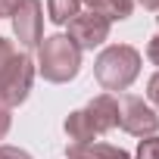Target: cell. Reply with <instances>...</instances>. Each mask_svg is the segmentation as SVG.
Here are the masks:
<instances>
[{"mask_svg": "<svg viewBox=\"0 0 159 159\" xmlns=\"http://www.w3.org/2000/svg\"><path fill=\"white\" fill-rule=\"evenodd\" d=\"M81 69V50H78L69 34H50L38 44V72L44 75V81L66 84L78 75Z\"/></svg>", "mask_w": 159, "mask_h": 159, "instance_id": "1", "label": "cell"}, {"mask_svg": "<svg viewBox=\"0 0 159 159\" xmlns=\"http://www.w3.org/2000/svg\"><path fill=\"white\" fill-rule=\"evenodd\" d=\"M140 72V53L128 44H112L106 47L97 62H94V75L106 94H116V91H128L131 81Z\"/></svg>", "mask_w": 159, "mask_h": 159, "instance_id": "2", "label": "cell"}, {"mask_svg": "<svg viewBox=\"0 0 159 159\" xmlns=\"http://www.w3.org/2000/svg\"><path fill=\"white\" fill-rule=\"evenodd\" d=\"M119 128L134 134V137H150V134L159 131V116L143 97L125 94L119 100Z\"/></svg>", "mask_w": 159, "mask_h": 159, "instance_id": "3", "label": "cell"}, {"mask_svg": "<svg viewBox=\"0 0 159 159\" xmlns=\"http://www.w3.org/2000/svg\"><path fill=\"white\" fill-rule=\"evenodd\" d=\"M31 81H34V62H31L28 53H19L13 59V66L7 69L3 81H0V103L7 109L25 103L28 94H31Z\"/></svg>", "mask_w": 159, "mask_h": 159, "instance_id": "4", "label": "cell"}, {"mask_svg": "<svg viewBox=\"0 0 159 159\" xmlns=\"http://www.w3.org/2000/svg\"><path fill=\"white\" fill-rule=\"evenodd\" d=\"M69 41L78 47V50H94V47H100L106 38H109V28H112V22L106 19V16H100V13H78V16H72L69 22Z\"/></svg>", "mask_w": 159, "mask_h": 159, "instance_id": "5", "label": "cell"}, {"mask_svg": "<svg viewBox=\"0 0 159 159\" xmlns=\"http://www.w3.org/2000/svg\"><path fill=\"white\" fill-rule=\"evenodd\" d=\"M13 31L19 38V47L22 50H34L41 41H44V7L41 0H22L19 10L13 13Z\"/></svg>", "mask_w": 159, "mask_h": 159, "instance_id": "6", "label": "cell"}, {"mask_svg": "<svg viewBox=\"0 0 159 159\" xmlns=\"http://www.w3.org/2000/svg\"><path fill=\"white\" fill-rule=\"evenodd\" d=\"M84 112H88V119H91V125H94L97 134H106V131L119 128V100L112 94H97L84 106Z\"/></svg>", "mask_w": 159, "mask_h": 159, "instance_id": "7", "label": "cell"}, {"mask_svg": "<svg viewBox=\"0 0 159 159\" xmlns=\"http://www.w3.org/2000/svg\"><path fill=\"white\" fill-rule=\"evenodd\" d=\"M62 128H66L69 147H84V143H94V137H97V131H94V125H91V119H88L84 109L69 112L66 122H62Z\"/></svg>", "mask_w": 159, "mask_h": 159, "instance_id": "8", "label": "cell"}, {"mask_svg": "<svg viewBox=\"0 0 159 159\" xmlns=\"http://www.w3.org/2000/svg\"><path fill=\"white\" fill-rule=\"evenodd\" d=\"M81 3L88 7V13H100V16H106L109 22L128 19L131 10H134V0H81Z\"/></svg>", "mask_w": 159, "mask_h": 159, "instance_id": "9", "label": "cell"}, {"mask_svg": "<svg viewBox=\"0 0 159 159\" xmlns=\"http://www.w3.org/2000/svg\"><path fill=\"white\" fill-rule=\"evenodd\" d=\"M66 156H84V159H131L122 147L112 143H84V147H66Z\"/></svg>", "mask_w": 159, "mask_h": 159, "instance_id": "10", "label": "cell"}, {"mask_svg": "<svg viewBox=\"0 0 159 159\" xmlns=\"http://www.w3.org/2000/svg\"><path fill=\"white\" fill-rule=\"evenodd\" d=\"M81 0H47V19L56 25H66L72 16H78Z\"/></svg>", "mask_w": 159, "mask_h": 159, "instance_id": "11", "label": "cell"}, {"mask_svg": "<svg viewBox=\"0 0 159 159\" xmlns=\"http://www.w3.org/2000/svg\"><path fill=\"white\" fill-rule=\"evenodd\" d=\"M19 56V50H16V44L13 41H7V38H0V81H3V75H7V69L13 66V59Z\"/></svg>", "mask_w": 159, "mask_h": 159, "instance_id": "12", "label": "cell"}, {"mask_svg": "<svg viewBox=\"0 0 159 159\" xmlns=\"http://www.w3.org/2000/svg\"><path fill=\"white\" fill-rule=\"evenodd\" d=\"M137 159H159V134H150L137 147Z\"/></svg>", "mask_w": 159, "mask_h": 159, "instance_id": "13", "label": "cell"}, {"mask_svg": "<svg viewBox=\"0 0 159 159\" xmlns=\"http://www.w3.org/2000/svg\"><path fill=\"white\" fill-rule=\"evenodd\" d=\"M147 97H150V103L159 109V72L150 75V81H147Z\"/></svg>", "mask_w": 159, "mask_h": 159, "instance_id": "14", "label": "cell"}, {"mask_svg": "<svg viewBox=\"0 0 159 159\" xmlns=\"http://www.w3.org/2000/svg\"><path fill=\"white\" fill-rule=\"evenodd\" d=\"M0 159H31V156L19 147H0Z\"/></svg>", "mask_w": 159, "mask_h": 159, "instance_id": "15", "label": "cell"}, {"mask_svg": "<svg viewBox=\"0 0 159 159\" xmlns=\"http://www.w3.org/2000/svg\"><path fill=\"white\" fill-rule=\"evenodd\" d=\"M10 125H13V116H10V109L0 103V140L7 137V131H10Z\"/></svg>", "mask_w": 159, "mask_h": 159, "instance_id": "16", "label": "cell"}, {"mask_svg": "<svg viewBox=\"0 0 159 159\" xmlns=\"http://www.w3.org/2000/svg\"><path fill=\"white\" fill-rule=\"evenodd\" d=\"M147 56H150V62H153V66H159V34H153V38H150V44H147Z\"/></svg>", "mask_w": 159, "mask_h": 159, "instance_id": "17", "label": "cell"}, {"mask_svg": "<svg viewBox=\"0 0 159 159\" xmlns=\"http://www.w3.org/2000/svg\"><path fill=\"white\" fill-rule=\"evenodd\" d=\"M19 3H22V0H0V19L13 16V13L19 10Z\"/></svg>", "mask_w": 159, "mask_h": 159, "instance_id": "18", "label": "cell"}, {"mask_svg": "<svg viewBox=\"0 0 159 159\" xmlns=\"http://www.w3.org/2000/svg\"><path fill=\"white\" fill-rule=\"evenodd\" d=\"M137 3L143 10H150V13H159V0H137Z\"/></svg>", "mask_w": 159, "mask_h": 159, "instance_id": "19", "label": "cell"}, {"mask_svg": "<svg viewBox=\"0 0 159 159\" xmlns=\"http://www.w3.org/2000/svg\"><path fill=\"white\" fill-rule=\"evenodd\" d=\"M66 159H84V156H66Z\"/></svg>", "mask_w": 159, "mask_h": 159, "instance_id": "20", "label": "cell"}, {"mask_svg": "<svg viewBox=\"0 0 159 159\" xmlns=\"http://www.w3.org/2000/svg\"><path fill=\"white\" fill-rule=\"evenodd\" d=\"M156 22H159V16H156Z\"/></svg>", "mask_w": 159, "mask_h": 159, "instance_id": "21", "label": "cell"}]
</instances>
